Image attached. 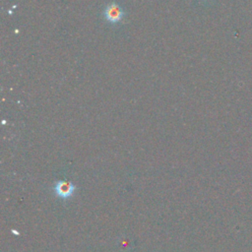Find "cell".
<instances>
[{
  "label": "cell",
  "instance_id": "3",
  "mask_svg": "<svg viewBox=\"0 0 252 252\" xmlns=\"http://www.w3.org/2000/svg\"><path fill=\"white\" fill-rule=\"evenodd\" d=\"M11 231H12V233H14V234H16V235H20V232L17 231V230H15V229H12Z\"/></svg>",
  "mask_w": 252,
  "mask_h": 252
},
{
  "label": "cell",
  "instance_id": "2",
  "mask_svg": "<svg viewBox=\"0 0 252 252\" xmlns=\"http://www.w3.org/2000/svg\"><path fill=\"white\" fill-rule=\"evenodd\" d=\"M55 192L57 197L61 199H68L74 194L75 185L71 181L61 180L56 184Z\"/></svg>",
  "mask_w": 252,
  "mask_h": 252
},
{
  "label": "cell",
  "instance_id": "1",
  "mask_svg": "<svg viewBox=\"0 0 252 252\" xmlns=\"http://www.w3.org/2000/svg\"><path fill=\"white\" fill-rule=\"evenodd\" d=\"M106 20L111 24H116L122 20L125 13L117 3H112L107 6L104 12Z\"/></svg>",
  "mask_w": 252,
  "mask_h": 252
}]
</instances>
